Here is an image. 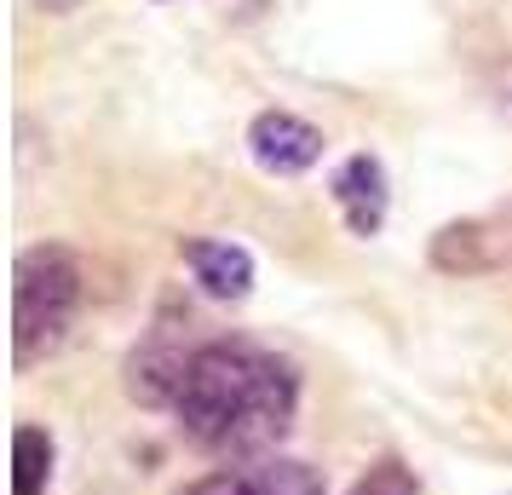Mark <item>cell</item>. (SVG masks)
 Instances as JSON below:
<instances>
[{
  "label": "cell",
  "instance_id": "ba28073f",
  "mask_svg": "<svg viewBox=\"0 0 512 495\" xmlns=\"http://www.w3.org/2000/svg\"><path fill=\"white\" fill-rule=\"evenodd\" d=\"M12 449H18V490L12 495H41V484H47V472H52V438L41 426H18Z\"/></svg>",
  "mask_w": 512,
  "mask_h": 495
},
{
  "label": "cell",
  "instance_id": "8992f818",
  "mask_svg": "<svg viewBox=\"0 0 512 495\" xmlns=\"http://www.w3.org/2000/svg\"><path fill=\"white\" fill-rule=\"evenodd\" d=\"M185 265L202 283V294H213V300H242L254 288V254L242 242H225V236H190Z\"/></svg>",
  "mask_w": 512,
  "mask_h": 495
},
{
  "label": "cell",
  "instance_id": "7a4b0ae2",
  "mask_svg": "<svg viewBox=\"0 0 512 495\" xmlns=\"http://www.w3.org/2000/svg\"><path fill=\"white\" fill-rule=\"evenodd\" d=\"M81 294H87V277L70 248L41 242V248L18 254V271H12V357H18V369H35L41 357H52L70 340Z\"/></svg>",
  "mask_w": 512,
  "mask_h": 495
},
{
  "label": "cell",
  "instance_id": "5b68a950",
  "mask_svg": "<svg viewBox=\"0 0 512 495\" xmlns=\"http://www.w3.org/2000/svg\"><path fill=\"white\" fill-rule=\"evenodd\" d=\"M185 495H323V484L300 461H254V467H219L196 478Z\"/></svg>",
  "mask_w": 512,
  "mask_h": 495
},
{
  "label": "cell",
  "instance_id": "277c9868",
  "mask_svg": "<svg viewBox=\"0 0 512 495\" xmlns=\"http://www.w3.org/2000/svg\"><path fill=\"white\" fill-rule=\"evenodd\" d=\"M386 167L380 156H346L340 173H334V208L346 219L351 236H374L386 225Z\"/></svg>",
  "mask_w": 512,
  "mask_h": 495
},
{
  "label": "cell",
  "instance_id": "30bf717a",
  "mask_svg": "<svg viewBox=\"0 0 512 495\" xmlns=\"http://www.w3.org/2000/svg\"><path fill=\"white\" fill-rule=\"evenodd\" d=\"M47 6H52V12H64V6H75V0H47Z\"/></svg>",
  "mask_w": 512,
  "mask_h": 495
},
{
  "label": "cell",
  "instance_id": "6da1fadb",
  "mask_svg": "<svg viewBox=\"0 0 512 495\" xmlns=\"http://www.w3.org/2000/svg\"><path fill=\"white\" fill-rule=\"evenodd\" d=\"M173 409L185 421L190 444L242 461V455L271 449L294 426L300 380L277 352H265L254 340H208L190 352Z\"/></svg>",
  "mask_w": 512,
  "mask_h": 495
},
{
  "label": "cell",
  "instance_id": "9c48e42d",
  "mask_svg": "<svg viewBox=\"0 0 512 495\" xmlns=\"http://www.w3.org/2000/svg\"><path fill=\"white\" fill-rule=\"evenodd\" d=\"M351 495H415V478L397 467V461H380V467H369V478H357Z\"/></svg>",
  "mask_w": 512,
  "mask_h": 495
},
{
  "label": "cell",
  "instance_id": "52a82bcc",
  "mask_svg": "<svg viewBox=\"0 0 512 495\" xmlns=\"http://www.w3.org/2000/svg\"><path fill=\"white\" fill-rule=\"evenodd\" d=\"M438 265L443 271H489V265L512 260V231H501L495 219H466L438 236Z\"/></svg>",
  "mask_w": 512,
  "mask_h": 495
},
{
  "label": "cell",
  "instance_id": "3957f363",
  "mask_svg": "<svg viewBox=\"0 0 512 495\" xmlns=\"http://www.w3.org/2000/svg\"><path fill=\"white\" fill-rule=\"evenodd\" d=\"M248 156L271 179H300L323 162V133L294 110H259L254 127H248Z\"/></svg>",
  "mask_w": 512,
  "mask_h": 495
}]
</instances>
